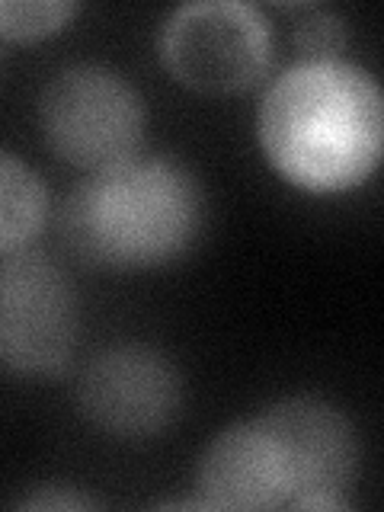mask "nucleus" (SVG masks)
<instances>
[{
	"label": "nucleus",
	"instance_id": "obj_1",
	"mask_svg": "<svg viewBox=\"0 0 384 512\" xmlns=\"http://www.w3.org/2000/svg\"><path fill=\"white\" fill-rule=\"evenodd\" d=\"M359 474V436L324 397H285L208 442L196 468L202 509L336 512Z\"/></svg>",
	"mask_w": 384,
	"mask_h": 512
},
{
	"label": "nucleus",
	"instance_id": "obj_2",
	"mask_svg": "<svg viewBox=\"0 0 384 512\" xmlns=\"http://www.w3.org/2000/svg\"><path fill=\"white\" fill-rule=\"evenodd\" d=\"M256 138L269 167L295 189H356L381 164V90L346 58H298L263 90Z\"/></svg>",
	"mask_w": 384,
	"mask_h": 512
},
{
	"label": "nucleus",
	"instance_id": "obj_3",
	"mask_svg": "<svg viewBox=\"0 0 384 512\" xmlns=\"http://www.w3.org/2000/svg\"><path fill=\"white\" fill-rule=\"evenodd\" d=\"M205 224L202 186L170 157H132L90 173L61 208L64 244L87 266L144 272L192 250Z\"/></svg>",
	"mask_w": 384,
	"mask_h": 512
},
{
	"label": "nucleus",
	"instance_id": "obj_4",
	"mask_svg": "<svg viewBox=\"0 0 384 512\" xmlns=\"http://www.w3.org/2000/svg\"><path fill=\"white\" fill-rule=\"evenodd\" d=\"M144 122V100L135 84L100 61L68 64L48 77L39 93L45 144L87 176L138 157Z\"/></svg>",
	"mask_w": 384,
	"mask_h": 512
},
{
	"label": "nucleus",
	"instance_id": "obj_5",
	"mask_svg": "<svg viewBox=\"0 0 384 512\" xmlns=\"http://www.w3.org/2000/svg\"><path fill=\"white\" fill-rule=\"evenodd\" d=\"M157 48L173 80L205 96L247 93L272 64L266 16L240 0H196L176 7L160 29Z\"/></svg>",
	"mask_w": 384,
	"mask_h": 512
},
{
	"label": "nucleus",
	"instance_id": "obj_6",
	"mask_svg": "<svg viewBox=\"0 0 384 512\" xmlns=\"http://www.w3.org/2000/svg\"><path fill=\"white\" fill-rule=\"evenodd\" d=\"M80 308L64 269L39 250L0 256V368L42 378L71 362Z\"/></svg>",
	"mask_w": 384,
	"mask_h": 512
},
{
	"label": "nucleus",
	"instance_id": "obj_7",
	"mask_svg": "<svg viewBox=\"0 0 384 512\" xmlns=\"http://www.w3.org/2000/svg\"><path fill=\"white\" fill-rule=\"evenodd\" d=\"M77 407L103 436L141 442L160 436L183 413V378L148 343H112L87 362Z\"/></svg>",
	"mask_w": 384,
	"mask_h": 512
},
{
	"label": "nucleus",
	"instance_id": "obj_8",
	"mask_svg": "<svg viewBox=\"0 0 384 512\" xmlns=\"http://www.w3.org/2000/svg\"><path fill=\"white\" fill-rule=\"evenodd\" d=\"M48 218V192L26 160L0 151V256L26 250Z\"/></svg>",
	"mask_w": 384,
	"mask_h": 512
},
{
	"label": "nucleus",
	"instance_id": "obj_9",
	"mask_svg": "<svg viewBox=\"0 0 384 512\" xmlns=\"http://www.w3.org/2000/svg\"><path fill=\"white\" fill-rule=\"evenodd\" d=\"M77 13L68 0H0V36L10 42H39L55 36Z\"/></svg>",
	"mask_w": 384,
	"mask_h": 512
},
{
	"label": "nucleus",
	"instance_id": "obj_10",
	"mask_svg": "<svg viewBox=\"0 0 384 512\" xmlns=\"http://www.w3.org/2000/svg\"><path fill=\"white\" fill-rule=\"evenodd\" d=\"M292 42L301 58H340L346 45V23L330 10H304L295 23Z\"/></svg>",
	"mask_w": 384,
	"mask_h": 512
},
{
	"label": "nucleus",
	"instance_id": "obj_11",
	"mask_svg": "<svg viewBox=\"0 0 384 512\" xmlns=\"http://www.w3.org/2000/svg\"><path fill=\"white\" fill-rule=\"evenodd\" d=\"M16 506H23V509H93L96 500H90V496H84L74 487H39L36 493L23 496Z\"/></svg>",
	"mask_w": 384,
	"mask_h": 512
}]
</instances>
